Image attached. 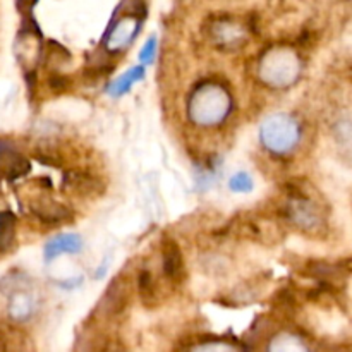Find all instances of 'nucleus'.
Returning <instances> with one entry per match:
<instances>
[{"label": "nucleus", "instance_id": "f257e3e1", "mask_svg": "<svg viewBox=\"0 0 352 352\" xmlns=\"http://www.w3.org/2000/svg\"><path fill=\"white\" fill-rule=\"evenodd\" d=\"M189 119L201 127H215L232 112V96L217 81H206L189 98Z\"/></svg>", "mask_w": 352, "mask_h": 352}, {"label": "nucleus", "instance_id": "f03ea898", "mask_svg": "<svg viewBox=\"0 0 352 352\" xmlns=\"http://www.w3.org/2000/svg\"><path fill=\"white\" fill-rule=\"evenodd\" d=\"M120 7L122 10H116L103 36L105 50L110 54H117L129 47L143 28V21L146 17V3L143 0H126Z\"/></svg>", "mask_w": 352, "mask_h": 352}, {"label": "nucleus", "instance_id": "7ed1b4c3", "mask_svg": "<svg viewBox=\"0 0 352 352\" xmlns=\"http://www.w3.org/2000/svg\"><path fill=\"white\" fill-rule=\"evenodd\" d=\"M302 138L301 124L291 113H272L260 126V143L275 157L291 155Z\"/></svg>", "mask_w": 352, "mask_h": 352}, {"label": "nucleus", "instance_id": "20e7f679", "mask_svg": "<svg viewBox=\"0 0 352 352\" xmlns=\"http://www.w3.org/2000/svg\"><path fill=\"white\" fill-rule=\"evenodd\" d=\"M301 74V60L292 50H270L258 64V76L272 88H287Z\"/></svg>", "mask_w": 352, "mask_h": 352}, {"label": "nucleus", "instance_id": "39448f33", "mask_svg": "<svg viewBox=\"0 0 352 352\" xmlns=\"http://www.w3.org/2000/svg\"><path fill=\"white\" fill-rule=\"evenodd\" d=\"M285 215L302 232H318L323 226V215L316 201L305 192H296L285 201Z\"/></svg>", "mask_w": 352, "mask_h": 352}, {"label": "nucleus", "instance_id": "423d86ee", "mask_svg": "<svg viewBox=\"0 0 352 352\" xmlns=\"http://www.w3.org/2000/svg\"><path fill=\"white\" fill-rule=\"evenodd\" d=\"M213 40L217 45H223V47H236V45L243 43L244 36H246V30L243 28V23H239L234 17H219L212 23V30H210Z\"/></svg>", "mask_w": 352, "mask_h": 352}, {"label": "nucleus", "instance_id": "0eeeda50", "mask_svg": "<svg viewBox=\"0 0 352 352\" xmlns=\"http://www.w3.org/2000/svg\"><path fill=\"white\" fill-rule=\"evenodd\" d=\"M30 172V164L26 158L16 150L10 141L0 140V174L3 177L17 179Z\"/></svg>", "mask_w": 352, "mask_h": 352}, {"label": "nucleus", "instance_id": "6e6552de", "mask_svg": "<svg viewBox=\"0 0 352 352\" xmlns=\"http://www.w3.org/2000/svg\"><path fill=\"white\" fill-rule=\"evenodd\" d=\"M82 246H85V243H82V237L79 234H58L45 244V260L52 261L62 254H78L82 251Z\"/></svg>", "mask_w": 352, "mask_h": 352}, {"label": "nucleus", "instance_id": "1a4fd4ad", "mask_svg": "<svg viewBox=\"0 0 352 352\" xmlns=\"http://www.w3.org/2000/svg\"><path fill=\"white\" fill-rule=\"evenodd\" d=\"M36 309V301L26 289H17L9 294V306L7 311L14 322H28Z\"/></svg>", "mask_w": 352, "mask_h": 352}, {"label": "nucleus", "instance_id": "9d476101", "mask_svg": "<svg viewBox=\"0 0 352 352\" xmlns=\"http://www.w3.org/2000/svg\"><path fill=\"white\" fill-rule=\"evenodd\" d=\"M162 267H164V274L172 282H181L184 278V260L174 241H167L162 246Z\"/></svg>", "mask_w": 352, "mask_h": 352}, {"label": "nucleus", "instance_id": "9b49d317", "mask_svg": "<svg viewBox=\"0 0 352 352\" xmlns=\"http://www.w3.org/2000/svg\"><path fill=\"white\" fill-rule=\"evenodd\" d=\"M144 76H146V69H144L143 64L133 65V67L127 69L124 74H120L119 78H116L109 86H107V93H109L110 96H113V98H119V96L129 93L134 85L143 81Z\"/></svg>", "mask_w": 352, "mask_h": 352}, {"label": "nucleus", "instance_id": "f8f14e48", "mask_svg": "<svg viewBox=\"0 0 352 352\" xmlns=\"http://www.w3.org/2000/svg\"><path fill=\"white\" fill-rule=\"evenodd\" d=\"M31 208L36 213L38 219L45 220V222L58 223L65 222V220L69 219V208H65L64 205H60V203L55 201V199L47 198V196L31 203Z\"/></svg>", "mask_w": 352, "mask_h": 352}, {"label": "nucleus", "instance_id": "ddd939ff", "mask_svg": "<svg viewBox=\"0 0 352 352\" xmlns=\"http://www.w3.org/2000/svg\"><path fill=\"white\" fill-rule=\"evenodd\" d=\"M267 352H311V349L298 333L278 332L268 342Z\"/></svg>", "mask_w": 352, "mask_h": 352}, {"label": "nucleus", "instance_id": "4468645a", "mask_svg": "<svg viewBox=\"0 0 352 352\" xmlns=\"http://www.w3.org/2000/svg\"><path fill=\"white\" fill-rule=\"evenodd\" d=\"M16 241V217L10 212H0V253H6Z\"/></svg>", "mask_w": 352, "mask_h": 352}, {"label": "nucleus", "instance_id": "2eb2a0df", "mask_svg": "<svg viewBox=\"0 0 352 352\" xmlns=\"http://www.w3.org/2000/svg\"><path fill=\"white\" fill-rule=\"evenodd\" d=\"M229 188L232 192L244 195V192L253 191L254 181L248 172H236V174L229 179Z\"/></svg>", "mask_w": 352, "mask_h": 352}, {"label": "nucleus", "instance_id": "dca6fc26", "mask_svg": "<svg viewBox=\"0 0 352 352\" xmlns=\"http://www.w3.org/2000/svg\"><path fill=\"white\" fill-rule=\"evenodd\" d=\"M189 352H239L236 346L230 342H223V340H210V342L198 344L192 347Z\"/></svg>", "mask_w": 352, "mask_h": 352}, {"label": "nucleus", "instance_id": "f3484780", "mask_svg": "<svg viewBox=\"0 0 352 352\" xmlns=\"http://www.w3.org/2000/svg\"><path fill=\"white\" fill-rule=\"evenodd\" d=\"M157 52H158L157 36H150L146 41H144V45L141 47V50H140V55H138L141 64H143L144 67L150 64H153L155 58H157Z\"/></svg>", "mask_w": 352, "mask_h": 352}, {"label": "nucleus", "instance_id": "a211bd4d", "mask_svg": "<svg viewBox=\"0 0 352 352\" xmlns=\"http://www.w3.org/2000/svg\"><path fill=\"white\" fill-rule=\"evenodd\" d=\"M36 2L38 0H17V6H19L23 10H30Z\"/></svg>", "mask_w": 352, "mask_h": 352}, {"label": "nucleus", "instance_id": "6ab92c4d", "mask_svg": "<svg viewBox=\"0 0 352 352\" xmlns=\"http://www.w3.org/2000/svg\"><path fill=\"white\" fill-rule=\"evenodd\" d=\"M346 2H352V0H346Z\"/></svg>", "mask_w": 352, "mask_h": 352}]
</instances>
